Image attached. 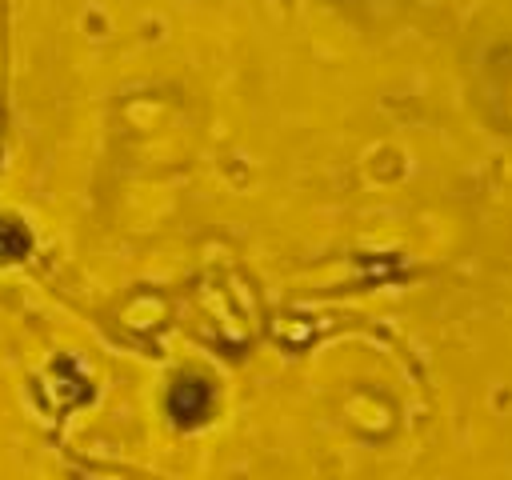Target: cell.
Listing matches in <instances>:
<instances>
[{
  "instance_id": "1",
  "label": "cell",
  "mask_w": 512,
  "mask_h": 480,
  "mask_svg": "<svg viewBox=\"0 0 512 480\" xmlns=\"http://www.w3.org/2000/svg\"><path fill=\"white\" fill-rule=\"evenodd\" d=\"M208 408H212V388H208V380H200V376H180V380L172 384V392H168V412H172V420H176L180 428L200 424V420L208 416Z\"/></svg>"
},
{
  "instance_id": "2",
  "label": "cell",
  "mask_w": 512,
  "mask_h": 480,
  "mask_svg": "<svg viewBox=\"0 0 512 480\" xmlns=\"http://www.w3.org/2000/svg\"><path fill=\"white\" fill-rule=\"evenodd\" d=\"M32 252V236L20 220H0V260H24Z\"/></svg>"
}]
</instances>
